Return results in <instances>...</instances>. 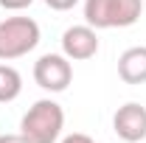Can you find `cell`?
<instances>
[{
    "instance_id": "6da1fadb",
    "label": "cell",
    "mask_w": 146,
    "mask_h": 143,
    "mask_svg": "<svg viewBox=\"0 0 146 143\" xmlns=\"http://www.w3.org/2000/svg\"><path fill=\"white\" fill-rule=\"evenodd\" d=\"M65 129V109L54 98H39L20 121V135L28 143H56Z\"/></svg>"
},
{
    "instance_id": "7a4b0ae2",
    "label": "cell",
    "mask_w": 146,
    "mask_h": 143,
    "mask_svg": "<svg viewBox=\"0 0 146 143\" xmlns=\"http://www.w3.org/2000/svg\"><path fill=\"white\" fill-rule=\"evenodd\" d=\"M143 14V0H84V20L96 31L129 28Z\"/></svg>"
},
{
    "instance_id": "3957f363",
    "label": "cell",
    "mask_w": 146,
    "mask_h": 143,
    "mask_svg": "<svg viewBox=\"0 0 146 143\" xmlns=\"http://www.w3.org/2000/svg\"><path fill=\"white\" fill-rule=\"evenodd\" d=\"M39 45V25L31 17H6L0 20V59L11 62L31 54Z\"/></svg>"
},
{
    "instance_id": "277c9868",
    "label": "cell",
    "mask_w": 146,
    "mask_h": 143,
    "mask_svg": "<svg viewBox=\"0 0 146 143\" xmlns=\"http://www.w3.org/2000/svg\"><path fill=\"white\" fill-rule=\"evenodd\" d=\"M34 81L48 93H65L73 81V65L65 54H45L34 62Z\"/></svg>"
},
{
    "instance_id": "5b68a950",
    "label": "cell",
    "mask_w": 146,
    "mask_h": 143,
    "mask_svg": "<svg viewBox=\"0 0 146 143\" xmlns=\"http://www.w3.org/2000/svg\"><path fill=\"white\" fill-rule=\"evenodd\" d=\"M112 129L124 143H141L146 138V107L129 101L112 115Z\"/></svg>"
},
{
    "instance_id": "8992f818",
    "label": "cell",
    "mask_w": 146,
    "mask_h": 143,
    "mask_svg": "<svg viewBox=\"0 0 146 143\" xmlns=\"http://www.w3.org/2000/svg\"><path fill=\"white\" fill-rule=\"evenodd\" d=\"M62 54L70 62H84L98 54V34L93 25H70L62 34Z\"/></svg>"
},
{
    "instance_id": "52a82bcc",
    "label": "cell",
    "mask_w": 146,
    "mask_h": 143,
    "mask_svg": "<svg viewBox=\"0 0 146 143\" xmlns=\"http://www.w3.org/2000/svg\"><path fill=\"white\" fill-rule=\"evenodd\" d=\"M118 76L127 84H146V45L127 48L118 56Z\"/></svg>"
},
{
    "instance_id": "ba28073f",
    "label": "cell",
    "mask_w": 146,
    "mask_h": 143,
    "mask_svg": "<svg viewBox=\"0 0 146 143\" xmlns=\"http://www.w3.org/2000/svg\"><path fill=\"white\" fill-rule=\"evenodd\" d=\"M23 93V76L11 65H0V104L14 101Z\"/></svg>"
},
{
    "instance_id": "9c48e42d",
    "label": "cell",
    "mask_w": 146,
    "mask_h": 143,
    "mask_svg": "<svg viewBox=\"0 0 146 143\" xmlns=\"http://www.w3.org/2000/svg\"><path fill=\"white\" fill-rule=\"evenodd\" d=\"M34 0H0V6L6 9V11H23V9H28Z\"/></svg>"
},
{
    "instance_id": "30bf717a",
    "label": "cell",
    "mask_w": 146,
    "mask_h": 143,
    "mask_svg": "<svg viewBox=\"0 0 146 143\" xmlns=\"http://www.w3.org/2000/svg\"><path fill=\"white\" fill-rule=\"evenodd\" d=\"M76 3H79V0H45V6L54 9V11H70Z\"/></svg>"
},
{
    "instance_id": "8fae6325",
    "label": "cell",
    "mask_w": 146,
    "mask_h": 143,
    "mask_svg": "<svg viewBox=\"0 0 146 143\" xmlns=\"http://www.w3.org/2000/svg\"><path fill=\"white\" fill-rule=\"evenodd\" d=\"M62 143H96L90 135H84V132H73V135H65Z\"/></svg>"
},
{
    "instance_id": "7c38bea8",
    "label": "cell",
    "mask_w": 146,
    "mask_h": 143,
    "mask_svg": "<svg viewBox=\"0 0 146 143\" xmlns=\"http://www.w3.org/2000/svg\"><path fill=\"white\" fill-rule=\"evenodd\" d=\"M0 143H28V140L17 132V135H0Z\"/></svg>"
}]
</instances>
